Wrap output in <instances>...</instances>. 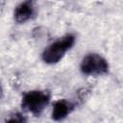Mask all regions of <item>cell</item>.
<instances>
[{
  "label": "cell",
  "mask_w": 123,
  "mask_h": 123,
  "mask_svg": "<svg viewBox=\"0 0 123 123\" xmlns=\"http://www.w3.org/2000/svg\"><path fill=\"white\" fill-rule=\"evenodd\" d=\"M51 94L48 90H31L22 96L21 107L27 112L38 116L48 106Z\"/></svg>",
  "instance_id": "1"
},
{
  "label": "cell",
  "mask_w": 123,
  "mask_h": 123,
  "mask_svg": "<svg viewBox=\"0 0 123 123\" xmlns=\"http://www.w3.org/2000/svg\"><path fill=\"white\" fill-rule=\"evenodd\" d=\"M75 43L74 35H66L61 39L51 43L42 52V61L47 64H55L59 62L65 55V53L70 50Z\"/></svg>",
  "instance_id": "2"
},
{
  "label": "cell",
  "mask_w": 123,
  "mask_h": 123,
  "mask_svg": "<svg viewBox=\"0 0 123 123\" xmlns=\"http://www.w3.org/2000/svg\"><path fill=\"white\" fill-rule=\"evenodd\" d=\"M80 69L81 72L86 76H101L109 72V63L102 56L91 53L82 60Z\"/></svg>",
  "instance_id": "3"
},
{
  "label": "cell",
  "mask_w": 123,
  "mask_h": 123,
  "mask_svg": "<svg viewBox=\"0 0 123 123\" xmlns=\"http://www.w3.org/2000/svg\"><path fill=\"white\" fill-rule=\"evenodd\" d=\"M75 109V104L66 100V99H60L55 102L52 111V119L55 121L63 120L67 117Z\"/></svg>",
  "instance_id": "4"
},
{
  "label": "cell",
  "mask_w": 123,
  "mask_h": 123,
  "mask_svg": "<svg viewBox=\"0 0 123 123\" xmlns=\"http://www.w3.org/2000/svg\"><path fill=\"white\" fill-rule=\"evenodd\" d=\"M35 14V9L30 1H25L19 4L13 12V18L17 23H24L30 20Z\"/></svg>",
  "instance_id": "5"
},
{
  "label": "cell",
  "mask_w": 123,
  "mask_h": 123,
  "mask_svg": "<svg viewBox=\"0 0 123 123\" xmlns=\"http://www.w3.org/2000/svg\"><path fill=\"white\" fill-rule=\"evenodd\" d=\"M91 94V88L90 87H82L77 91V98L80 103L85 102Z\"/></svg>",
  "instance_id": "6"
},
{
  "label": "cell",
  "mask_w": 123,
  "mask_h": 123,
  "mask_svg": "<svg viewBox=\"0 0 123 123\" xmlns=\"http://www.w3.org/2000/svg\"><path fill=\"white\" fill-rule=\"evenodd\" d=\"M6 121L7 122H19V123H22V122H26L27 118H26L25 115H23L20 112H14V113L10 114V116L6 118Z\"/></svg>",
  "instance_id": "7"
},
{
  "label": "cell",
  "mask_w": 123,
  "mask_h": 123,
  "mask_svg": "<svg viewBox=\"0 0 123 123\" xmlns=\"http://www.w3.org/2000/svg\"><path fill=\"white\" fill-rule=\"evenodd\" d=\"M4 6H5V0H0V13L4 9Z\"/></svg>",
  "instance_id": "8"
},
{
  "label": "cell",
  "mask_w": 123,
  "mask_h": 123,
  "mask_svg": "<svg viewBox=\"0 0 123 123\" xmlns=\"http://www.w3.org/2000/svg\"><path fill=\"white\" fill-rule=\"evenodd\" d=\"M3 94H4V91H3V87H2V86H1V84H0V99L3 97Z\"/></svg>",
  "instance_id": "9"
}]
</instances>
